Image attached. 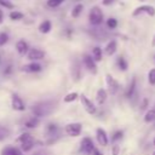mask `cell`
I'll list each match as a JSON object with an SVG mask.
<instances>
[{
	"label": "cell",
	"mask_w": 155,
	"mask_h": 155,
	"mask_svg": "<svg viewBox=\"0 0 155 155\" xmlns=\"http://www.w3.org/2000/svg\"><path fill=\"white\" fill-rule=\"evenodd\" d=\"M148 80L151 85H155V68L148 73Z\"/></svg>",
	"instance_id": "32"
},
{
	"label": "cell",
	"mask_w": 155,
	"mask_h": 155,
	"mask_svg": "<svg viewBox=\"0 0 155 155\" xmlns=\"http://www.w3.org/2000/svg\"><path fill=\"white\" fill-rule=\"evenodd\" d=\"M117 65H119L120 70H122V71H125L127 69V63H126V61L122 57H119L117 58Z\"/></svg>",
	"instance_id": "27"
},
{
	"label": "cell",
	"mask_w": 155,
	"mask_h": 155,
	"mask_svg": "<svg viewBox=\"0 0 155 155\" xmlns=\"http://www.w3.org/2000/svg\"><path fill=\"white\" fill-rule=\"evenodd\" d=\"M114 2H115V0H102V4L105 5V6H109V5L114 4Z\"/></svg>",
	"instance_id": "36"
},
{
	"label": "cell",
	"mask_w": 155,
	"mask_h": 155,
	"mask_svg": "<svg viewBox=\"0 0 155 155\" xmlns=\"http://www.w3.org/2000/svg\"><path fill=\"white\" fill-rule=\"evenodd\" d=\"M116 47H117V45H116V41H115V40L109 41V42L107 44L105 48H104L105 54H107V56H113V54L115 53V51H116Z\"/></svg>",
	"instance_id": "14"
},
{
	"label": "cell",
	"mask_w": 155,
	"mask_h": 155,
	"mask_svg": "<svg viewBox=\"0 0 155 155\" xmlns=\"http://www.w3.org/2000/svg\"><path fill=\"white\" fill-rule=\"evenodd\" d=\"M82 10H84V5H82V4L75 5V6L73 7V10H71V16H73V17H79L80 13L82 12Z\"/></svg>",
	"instance_id": "22"
},
{
	"label": "cell",
	"mask_w": 155,
	"mask_h": 155,
	"mask_svg": "<svg viewBox=\"0 0 155 155\" xmlns=\"http://www.w3.org/2000/svg\"><path fill=\"white\" fill-rule=\"evenodd\" d=\"M134 87H136V79H132V82H131V85L128 86V90H127V92H126V96H127V97H131V96L133 94Z\"/></svg>",
	"instance_id": "28"
},
{
	"label": "cell",
	"mask_w": 155,
	"mask_h": 155,
	"mask_svg": "<svg viewBox=\"0 0 155 155\" xmlns=\"http://www.w3.org/2000/svg\"><path fill=\"white\" fill-rule=\"evenodd\" d=\"M24 17V15L22 13V12H19V11H12L11 13H10V18L12 19V21H19V19H22Z\"/></svg>",
	"instance_id": "24"
},
{
	"label": "cell",
	"mask_w": 155,
	"mask_h": 155,
	"mask_svg": "<svg viewBox=\"0 0 155 155\" xmlns=\"http://www.w3.org/2000/svg\"><path fill=\"white\" fill-rule=\"evenodd\" d=\"M1 155H23L22 151L15 147H6L1 150Z\"/></svg>",
	"instance_id": "15"
},
{
	"label": "cell",
	"mask_w": 155,
	"mask_h": 155,
	"mask_svg": "<svg viewBox=\"0 0 155 155\" xmlns=\"http://www.w3.org/2000/svg\"><path fill=\"white\" fill-rule=\"evenodd\" d=\"M22 70L23 71H27V73H36V71H40L41 70V65L39 63H29V64H25L22 67Z\"/></svg>",
	"instance_id": "13"
},
{
	"label": "cell",
	"mask_w": 155,
	"mask_h": 155,
	"mask_svg": "<svg viewBox=\"0 0 155 155\" xmlns=\"http://www.w3.org/2000/svg\"><path fill=\"white\" fill-rule=\"evenodd\" d=\"M88 19H90V23L92 25H98L103 22V12L102 10L98 7V6H93L91 10H90V13H88Z\"/></svg>",
	"instance_id": "2"
},
{
	"label": "cell",
	"mask_w": 155,
	"mask_h": 155,
	"mask_svg": "<svg viewBox=\"0 0 155 155\" xmlns=\"http://www.w3.org/2000/svg\"><path fill=\"white\" fill-rule=\"evenodd\" d=\"M92 58L94 62H101L102 61V48L96 46L93 50H92Z\"/></svg>",
	"instance_id": "19"
},
{
	"label": "cell",
	"mask_w": 155,
	"mask_h": 155,
	"mask_svg": "<svg viewBox=\"0 0 155 155\" xmlns=\"http://www.w3.org/2000/svg\"><path fill=\"white\" fill-rule=\"evenodd\" d=\"M142 1H144V0H142Z\"/></svg>",
	"instance_id": "44"
},
{
	"label": "cell",
	"mask_w": 155,
	"mask_h": 155,
	"mask_svg": "<svg viewBox=\"0 0 155 155\" xmlns=\"http://www.w3.org/2000/svg\"><path fill=\"white\" fill-rule=\"evenodd\" d=\"M2 21H4V13H2V11L0 10V24L2 23Z\"/></svg>",
	"instance_id": "39"
},
{
	"label": "cell",
	"mask_w": 155,
	"mask_h": 155,
	"mask_svg": "<svg viewBox=\"0 0 155 155\" xmlns=\"http://www.w3.org/2000/svg\"><path fill=\"white\" fill-rule=\"evenodd\" d=\"M30 138H33V137H31L29 133H22V134L17 138V142H18V143H23V142H27V140L30 139Z\"/></svg>",
	"instance_id": "30"
},
{
	"label": "cell",
	"mask_w": 155,
	"mask_h": 155,
	"mask_svg": "<svg viewBox=\"0 0 155 155\" xmlns=\"http://www.w3.org/2000/svg\"><path fill=\"white\" fill-rule=\"evenodd\" d=\"M81 124L79 122H73V124H68L65 126V133L70 137H78L81 133Z\"/></svg>",
	"instance_id": "4"
},
{
	"label": "cell",
	"mask_w": 155,
	"mask_h": 155,
	"mask_svg": "<svg viewBox=\"0 0 155 155\" xmlns=\"http://www.w3.org/2000/svg\"><path fill=\"white\" fill-rule=\"evenodd\" d=\"M142 13H147L148 16L154 17L155 16V7L151 6V5H142V6H138L137 8L133 10L132 16L133 17H137V16H139Z\"/></svg>",
	"instance_id": "3"
},
{
	"label": "cell",
	"mask_w": 155,
	"mask_h": 155,
	"mask_svg": "<svg viewBox=\"0 0 155 155\" xmlns=\"http://www.w3.org/2000/svg\"><path fill=\"white\" fill-rule=\"evenodd\" d=\"M51 28H52L51 22H50V21H44V22H41L40 25H39V31L42 33V34H47V33L51 30Z\"/></svg>",
	"instance_id": "17"
},
{
	"label": "cell",
	"mask_w": 155,
	"mask_h": 155,
	"mask_svg": "<svg viewBox=\"0 0 155 155\" xmlns=\"http://www.w3.org/2000/svg\"><path fill=\"white\" fill-rule=\"evenodd\" d=\"M96 99H97V103H98L99 105H102V104L105 102V99H107V91H105L104 88H99V90L97 91Z\"/></svg>",
	"instance_id": "16"
},
{
	"label": "cell",
	"mask_w": 155,
	"mask_h": 155,
	"mask_svg": "<svg viewBox=\"0 0 155 155\" xmlns=\"http://www.w3.org/2000/svg\"><path fill=\"white\" fill-rule=\"evenodd\" d=\"M34 143H35L34 138H30V139H28L27 142L21 143V148H22V150H23V151H29V150L34 147Z\"/></svg>",
	"instance_id": "21"
},
{
	"label": "cell",
	"mask_w": 155,
	"mask_h": 155,
	"mask_svg": "<svg viewBox=\"0 0 155 155\" xmlns=\"http://www.w3.org/2000/svg\"><path fill=\"white\" fill-rule=\"evenodd\" d=\"M39 124H40L39 117H36V116H31V117H29V119L25 121V127H28V128H35Z\"/></svg>",
	"instance_id": "18"
},
{
	"label": "cell",
	"mask_w": 155,
	"mask_h": 155,
	"mask_svg": "<svg viewBox=\"0 0 155 155\" xmlns=\"http://www.w3.org/2000/svg\"><path fill=\"white\" fill-rule=\"evenodd\" d=\"M122 134H124V133H122V131H117V132H115V133H114V136L111 137V140H114V142H115V140L120 139V138L122 137Z\"/></svg>",
	"instance_id": "35"
},
{
	"label": "cell",
	"mask_w": 155,
	"mask_h": 155,
	"mask_svg": "<svg viewBox=\"0 0 155 155\" xmlns=\"http://www.w3.org/2000/svg\"><path fill=\"white\" fill-rule=\"evenodd\" d=\"M94 149V145H93V142L91 138H87L85 137L82 140H81V145H80V150L85 154H92V150Z\"/></svg>",
	"instance_id": "5"
},
{
	"label": "cell",
	"mask_w": 155,
	"mask_h": 155,
	"mask_svg": "<svg viewBox=\"0 0 155 155\" xmlns=\"http://www.w3.org/2000/svg\"><path fill=\"white\" fill-rule=\"evenodd\" d=\"M154 120H155V110L154 109H150V110L147 111V114L144 116V121L145 122H151Z\"/></svg>",
	"instance_id": "23"
},
{
	"label": "cell",
	"mask_w": 155,
	"mask_h": 155,
	"mask_svg": "<svg viewBox=\"0 0 155 155\" xmlns=\"http://www.w3.org/2000/svg\"><path fill=\"white\" fill-rule=\"evenodd\" d=\"M96 136H97V140H98L99 145H102V147L108 145V136H107V132L103 128H97Z\"/></svg>",
	"instance_id": "10"
},
{
	"label": "cell",
	"mask_w": 155,
	"mask_h": 155,
	"mask_svg": "<svg viewBox=\"0 0 155 155\" xmlns=\"http://www.w3.org/2000/svg\"><path fill=\"white\" fill-rule=\"evenodd\" d=\"M107 25H108V28H110V29H115V28L117 27V21H116L115 18H109V19L107 21Z\"/></svg>",
	"instance_id": "31"
},
{
	"label": "cell",
	"mask_w": 155,
	"mask_h": 155,
	"mask_svg": "<svg viewBox=\"0 0 155 155\" xmlns=\"http://www.w3.org/2000/svg\"><path fill=\"white\" fill-rule=\"evenodd\" d=\"M16 50H17V52H18L21 56H24V54L29 51V47H28V44H27L24 40H19V41H17V44H16Z\"/></svg>",
	"instance_id": "12"
},
{
	"label": "cell",
	"mask_w": 155,
	"mask_h": 155,
	"mask_svg": "<svg viewBox=\"0 0 155 155\" xmlns=\"http://www.w3.org/2000/svg\"><path fill=\"white\" fill-rule=\"evenodd\" d=\"M8 134H10V131H8L6 127L0 126V140H2V139H5L6 137H8Z\"/></svg>",
	"instance_id": "29"
},
{
	"label": "cell",
	"mask_w": 155,
	"mask_h": 155,
	"mask_svg": "<svg viewBox=\"0 0 155 155\" xmlns=\"http://www.w3.org/2000/svg\"><path fill=\"white\" fill-rule=\"evenodd\" d=\"M78 98V93L76 92H71V93H68L65 97H64V102L65 103H70L73 101H75Z\"/></svg>",
	"instance_id": "26"
},
{
	"label": "cell",
	"mask_w": 155,
	"mask_h": 155,
	"mask_svg": "<svg viewBox=\"0 0 155 155\" xmlns=\"http://www.w3.org/2000/svg\"><path fill=\"white\" fill-rule=\"evenodd\" d=\"M113 155H119V145H114V148H113Z\"/></svg>",
	"instance_id": "37"
},
{
	"label": "cell",
	"mask_w": 155,
	"mask_h": 155,
	"mask_svg": "<svg viewBox=\"0 0 155 155\" xmlns=\"http://www.w3.org/2000/svg\"><path fill=\"white\" fill-rule=\"evenodd\" d=\"M8 73H11V67H7V69L5 70V74H8Z\"/></svg>",
	"instance_id": "40"
},
{
	"label": "cell",
	"mask_w": 155,
	"mask_h": 155,
	"mask_svg": "<svg viewBox=\"0 0 155 155\" xmlns=\"http://www.w3.org/2000/svg\"><path fill=\"white\" fill-rule=\"evenodd\" d=\"M154 155H155V153H154Z\"/></svg>",
	"instance_id": "43"
},
{
	"label": "cell",
	"mask_w": 155,
	"mask_h": 155,
	"mask_svg": "<svg viewBox=\"0 0 155 155\" xmlns=\"http://www.w3.org/2000/svg\"><path fill=\"white\" fill-rule=\"evenodd\" d=\"M11 105L15 110L17 111H23L25 110V105L23 103V101L21 99V97H18V94H12V98H11Z\"/></svg>",
	"instance_id": "8"
},
{
	"label": "cell",
	"mask_w": 155,
	"mask_h": 155,
	"mask_svg": "<svg viewBox=\"0 0 155 155\" xmlns=\"http://www.w3.org/2000/svg\"><path fill=\"white\" fill-rule=\"evenodd\" d=\"M8 41V35L6 33H0V46L5 45Z\"/></svg>",
	"instance_id": "33"
},
{
	"label": "cell",
	"mask_w": 155,
	"mask_h": 155,
	"mask_svg": "<svg viewBox=\"0 0 155 155\" xmlns=\"http://www.w3.org/2000/svg\"><path fill=\"white\" fill-rule=\"evenodd\" d=\"M154 145H155V139H154Z\"/></svg>",
	"instance_id": "42"
},
{
	"label": "cell",
	"mask_w": 155,
	"mask_h": 155,
	"mask_svg": "<svg viewBox=\"0 0 155 155\" xmlns=\"http://www.w3.org/2000/svg\"><path fill=\"white\" fill-rule=\"evenodd\" d=\"M27 56H28V59H30V61H39L45 57V52L39 48H30L27 52Z\"/></svg>",
	"instance_id": "7"
},
{
	"label": "cell",
	"mask_w": 155,
	"mask_h": 155,
	"mask_svg": "<svg viewBox=\"0 0 155 155\" xmlns=\"http://www.w3.org/2000/svg\"><path fill=\"white\" fill-rule=\"evenodd\" d=\"M92 155H103V154H101V153H99V150L94 148V149L92 150Z\"/></svg>",
	"instance_id": "38"
},
{
	"label": "cell",
	"mask_w": 155,
	"mask_h": 155,
	"mask_svg": "<svg viewBox=\"0 0 155 155\" xmlns=\"http://www.w3.org/2000/svg\"><path fill=\"white\" fill-rule=\"evenodd\" d=\"M153 46H155V35H154V40H153Z\"/></svg>",
	"instance_id": "41"
},
{
	"label": "cell",
	"mask_w": 155,
	"mask_h": 155,
	"mask_svg": "<svg viewBox=\"0 0 155 155\" xmlns=\"http://www.w3.org/2000/svg\"><path fill=\"white\" fill-rule=\"evenodd\" d=\"M82 59H84V64H85V67H86L90 71H92V73H96V71H97L96 62L93 61L92 56H90V54H85Z\"/></svg>",
	"instance_id": "9"
},
{
	"label": "cell",
	"mask_w": 155,
	"mask_h": 155,
	"mask_svg": "<svg viewBox=\"0 0 155 155\" xmlns=\"http://www.w3.org/2000/svg\"><path fill=\"white\" fill-rule=\"evenodd\" d=\"M80 101H81V104H82L84 109H85L88 114H94V113H96V107L93 105V103H92L85 94H81V96H80Z\"/></svg>",
	"instance_id": "6"
},
{
	"label": "cell",
	"mask_w": 155,
	"mask_h": 155,
	"mask_svg": "<svg viewBox=\"0 0 155 155\" xmlns=\"http://www.w3.org/2000/svg\"><path fill=\"white\" fill-rule=\"evenodd\" d=\"M57 131H58V128H57V126L53 125V124H48V125L46 126V134H47L48 137H54V136L57 134Z\"/></svg>",
	"instance_id": "20"
},
{
	"label": "cell",
	"mask_w": 155,
	"mask_h": 155,
	"mask_svg": "<svg viewBox=\"0 0 155 155\" xmlns=\"http://www.w3.org/2000/svg\"><path fill=\"white\" fill-rule=\"evenodd\" d=\"M107 84H108V86H109V90H110V92L111 93H116V91L119 90V84H117V81L111 76V75H107Z\"/></svg>",
	"instance_id": "11"
},
{
	"label": "cell",
	"mask_w": 155,
	"mask_h": 155,
	"mask_svg": "<svg viewBox=\"0 0 155 155\" xmlns=\"http://www.w3.org/2000/svg\"><path fill=\"white\" fill-rule=\"evenodd\" d=\"M63 1H64V0H47V6H48L50 8H56V7H58Z\"/></svg>",
	"instance_id": "25"
},
{
	"label": "cell",
	"mask_w": 155,
	"mask_h": 155,
	"mask_svg": "<svg viewBox=\"0 0 155 155\" xmlns=\"http://www.w3.org/2000/svg\"><path fill=\"white\" fill-rule=\"evenodd\" d=\"M0 5H2L6 8H13L15 7V5L11 1H8V0H0Z\"/></svg>",
	"instance_id": "34"
},
{
	"label": "cell",
	"mask_w": 155,
	"mask_h": 155,
	"mask_svg": "<svg viewBox=\"0 0 155 155\" xmlns=\"http://www.w3.org/2000/svg\"><path fill=\"white\" fill-rule=\"evenodd\" d=\"M52 110H53V105L50 102H42V103H39V104L33 107V113L36 117L46 116V115L51 114Z\"/></svg>",
	"instance_id": "1"
}]
</instances>
